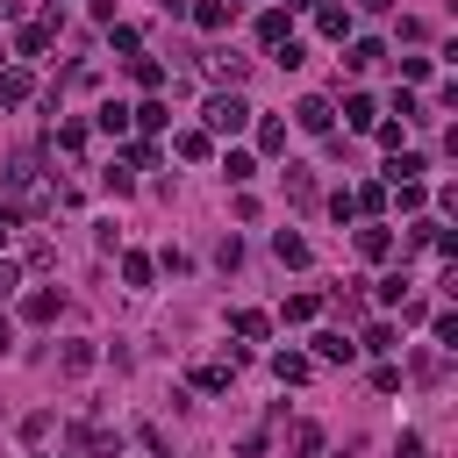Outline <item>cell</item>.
Masks as SVG:
<instances>
[{
  "mask_svg": "<svg viewBox=\"0 0 458 458\" xmlns=\"http://www.w3.org/2000/svg\"><path fill=\"white\" fill-rule=\"evenodd\" d=\"M344 122H351V129H372V122H379L372 93H351V100H344Z\"/></svg>",
  "mask_w": 458,
  "mask_h": 458,
  "instance_id": "7402d4cb",
  "label": "cell"
},
{
  "mask_svg": "<svg viewBox=\"0 0 458 458\" xmlns=\"http://www.w3.org/2000/svg\"><path fill=\"white\" fill-rule=\"evenodd\" d=\"M29 100H36L29 64H0V107H29Z\"/></svg>",
  "mask_w": 458,
  "mask_h": 458,
  "instance_id": "277c9868",
  "label": "cell"
},
{
  "mask_svg": "<svg viewBox=\"0 0 458 458\" xmlns=\"http://www.w3.org/2000/svg\"><path fill=\"white\" fill-rule=\"evenodd\" d=\"M286 200H293V208H315V172L286 165Z\"/></svg>",
  "mask_w": 458,
  "mask_h": 458,
  "instance_id": "ffe728a7",
  "label": "cell"
},
{
  "mask_svg": "<svg viewBox=\"0 0 458 458\" xmlns=\"http://www.w3.org/2000/svg\"><path fill=\"white\" fill-rule=\"evenodd\" d=\"M93 122H100V129H107V136H129V107H122V100H107V107H100V114H93Z\"/></svg>",
  "mask_w": 458,
  "mask_h": 458,
  "instance_id": "4dcf8cb0",
  "label": "cell"
},
{
  "mask_svg": "<svg viewBox=\"0 0 458 458\" xmlns=\"http://www.w3.org/2000/svg\"><path fill=\"white\" fill-rule=\"evenodd\" d=\"M358 351H394V322H372V329H365V344H358Z\"/></svg>",
  "mask_w": 458,
  "mask_h": 458,
  "instance_id": "f35d334b",
  "label": "cell"
},
{
  "mask_svg": "<svg viewBox=\"0 0 458 458\" xmlns=\"http://www.w3.org/2000/svg\"><path fill=\"white\" fill-rule=\"evenodd\" d=\"M229 14H236L229 0H193V21H200L208 36H215V29H229Z\"/></svg>",
  "mask_w": 458,
  "mask_h": 458,
  "instance_id": "44dd1931",
  "label": "cell"
},
{
  "mask_svg": "<svg viewBox=\"0 0 458 458\" xmlns=\"http://www.w3.org/2000/svg\"><path fill=\"white\" fill-rule=\"evenodd\" d=\"M272 258H279V265H308L315 250H308V236H293V229H279V236H272Z\"/></svg>",
  "mask_w": 458,
  "mask_h": 458,
  "instance_id": "2e32d148",
  "label": "cell"
},
{
  "mask_svg": "<svg viewBox=\"0 0 458 458\" xmlns=\"http://www.w3.org/2000/svg\"><path fill=\"white\" fill-rule=\"evenodd\" d=\"M122 165H129V172H157V143H129Z\"/></svg>",
  "mask_w": 458,
  "mask_h": 458,
  "instance_id": "8d00e7d4",
  "label": "cell"
},
{
  "mask_svg": "<svg viewBox=\"0 0 458 458\" xmlns=\"http://www.w3.org/2000/svg\"><path fill=\"white\" fill-rule=\"evenodd\" d=\"M200 72H208V86H215V93H236V86H243V72H250V57H236V50H208V57H200Z\"/></svg>",
  "mask_w": 458,
  "mask_h": 458,
  "instance_id": "7a4b0ae2",
  "label": "cell"
},
{
  "mask_svg": "<svg viewBox=\"0 0 458 458\" xmlns=\"http://www.w3.org/2000/svg\"><path fill=\"white\" fill-rule=\"evenodd\" d=\"M236 458H265V444H258V437H250V444H236Z\"/></svg>",
  "mask_w": 458,
  "mask_h": 458,
  "instance_id": "f6af8a7d",
  "label": "cell"
},
{
  "mask_svg": "<svg viewBox=\"0 0 458 458\" xmlns=\"http://www.w3.org/2000/svg\"><path fill=\"white\" fill-rule=\"evenodd\" d=\"M272 372H279V386H301V379L315 372V358H301V351H279V358H272Z\"/></svg>",
  "mask_w": 458,
  "mask_h": 458,
  "instance_id": "ac0fdd59",
  "label": "cell"
},
{
  "mask_svg": "<svg viewBox=\"0 0 458 458\" xmlns=\"http://www.w3.org/2000/svg\"><path fill=\"white\" fill-rule=\"evenodd\" d=\"M129 129H143V136H157V129H172V107H165V100L150 93L143 107H129Z\"/></svg>",
  "mask_w": 458,
  "mask_h": 458,
  "instance_id": "ba28073f",
  "label": "cell"
},
{
  "mask_svg": "<svg viewBox=\"0 0 458 458\" xmlns=\"http://www.w3.org/2000/svg\"><path fill=\"white\" fill-rule=\"evenodd\" d=\"M50 36H57V7H50L43 21H21V36H14V50H21V57H36V50H50Z\"/></svg>",
  "mask_w": 458,
  "mask_h": 458,
  "instance_id": "8992f818",
  "label": "cell"
},
{
  "mask_svg": "<svg viewBox=\"0 0 458 458\" xmlns=\"http://www.w3.org/2000/svg\"><path fill=\"white\" fill-rule=\"evenodd\" d=\"M258 43H265V50H279V43H293V29H286V7H272V14H258Z\"/></svg>",
  "mask_w": 458,
  "mask_h": 458,
  "instance_id": "5bb4252c",
  "label": "cell"
},
{
  "mask_svg": "<svg viewBox=\"0 0 458 458\" xmlns=\"http://www.w3.org/2000/svg\"><path fill=\"white\" fill-rule=\"evenodd\" d=\"M14 229H21V215H14V208H0V243H7Z\"/></svg>",
  "mask_w": 458,
  "mask_h": 458,
  "instance_id": "7bdbcfd3",
  "label": "cell"
},
{
  "mask_svg": "<svg viewBox=\"0 0 458 458\" xmlns=\"http://www.w3.org/2000/svg\"><path fill=\"white\" fill-rule=\"evenodd\" d=\"M14 286H21V265H14V258H0V293H14Z\"/></svg>",
  "mask_w": 458,
  "mask_h": 458,
  "instance_id": "b9f144b4",
  "label": "cell"
},
{
  "mask_svg": "<svg viewBox=\"0 0 458 458\" xmlns=\"http://www.w3.org/2000/svg\"><path fill=\"white\" fill-rule=\"evenodd\" d=\"M229 372H236V365H193V386H200V394H229Z\"/></svg>",
  "mask_w": 458,
  "mask_h": 458,
  "instance_id": "d4e9b609",
  "label": "cell"
},
{
  "mask_svg": "<svg viewBox=\"0 0 458 458\" xmlns=\"http://www.w3.org/2000/svg\"><path fill=\"white\" fill-rule=\"evenodd\" d=\"M114 451H122V437H114V429H100V422L72 429V458H114Z\"/></svg>",
  "mask_w": 458,
  "mask_h": 458,
  "instance_id": "3957f363",
  "label": "cell"
},
{
  "mask_svg": "<svg viewBox=\"0 0 458 458\" xmlns=\"http://www.w3.org/2000/svg\"><path fill=\"white\" fill-rule=\"evenodd\" d=\"M229 329H236L243 344H265V336H272V315H265V308H236V315H229Z\"/></svg>",
  "mask_w": 458,
  "mask_h": 458,
  "instance_id": "30bf717a",
  "label": "cell"
},
{
  "mask_svg": "<svg viewBox=\"0 0 458 458\" xmlns=\"http://www.w3.org/2000/svg\"><path fill=\"white\" fill-rule=\"evenodd\" d=\"M372 293H379V301H386V308H401V301H408V272H386V279H379V286H372Z\"/></svg>",
  "mask_w": 458,
  "mask_h": 458,
  "instance_id": "d6a6232c",
  "label": "cell"
},
{
  "mask_svg": "<svg viewBox=\"0 0 458 458\" xmlns=\"http://www.w3.org/2000/svg\"><path fill=\"white\" fill-rule=\"evenodd\" d=\"M0 64H7V50H0Z\"/></svg>",
  "mask_w": 458,
  "mask_h": 458,
  "instance_id": "c3c4849f",
  "label": "cell"
},
{
  "mask_svg": "<svg viewBox=\"0 0 458 458\" xmlns=\"http://www.w3.org/2000/svg\"><path fill=\"white\" fill-rule=\"evenodd\" d=\"M422 172H429V165H422V150H394V157H386V179H379V186H408V179H422Z\"/></svg>",
  "mask_w": 458,
  "mask_h": 458,
  "instance_id": "9c48e42d",
  "label": "cell"
},
{
  "mask_svg": "<svg viewBox=\"0 0 458 458\" xmlns=\"http://www.w3.org/2000/svg\"><path fill=\"white\" fill-rule=\"evenodd\" d=\"M379 57H386V43H372V36H365V43H351V57H344V64H351V72H365V64H379Z\"/></svg>",
  "mask_w": 458,
  "mask_h": 458,
  "instance_id": "f546056e",
  "label": "cell"
},
{
  "mask_svg": "<svg viewBox=\"0 0 458 458\" xmlns=\"http://www.w3.org/2000/svg\"><path fill=\"white\" fill-rule=\"evenodd\" d=\"M172 150L200 165V157H215V136H208V129H179V136H172Z\"/></svg>",
  "mask_w": 458,
  "mask_h": 458,
  "instance_id": "9a60e30c",
  "label": "cell"
},
{
  "mask_svg": "<svg viewBox=\"0 0 458 458\" xmlns=\"http://www.w3.org/2000/svg\"><path fill=\"white\" fill-rule=\"evenodd\" d=\"M229 7H236V0H229Z\"/></svg>",
  "mask_w": 458,
  "mask_h": 458,
  "instance_id": "681fc988",
  "label": "cell"
},
{
  "mask_svg": "<svg viewBox=\"0 0 458 458\" xmlns=\"http://www.w3.org/2000/svg\"><path fill=\"white\" fill-rule=\"evenodd\" d=\"M315 29H322L329 43H344V36H351V7H329V0H315Z\"/></svg>",
  "mask_w": 458,
  "mask_h": 458,
  "instance_id": "4fadbf2b",
  "label": "cell"
},
{
  "mask_svg": "<svg viewBox=\"0 0 458 458\" xmlns=\"http://www.w3.org/2000/svg\"><path fill=\"white\" fill-rule=\"evenodd\" d=\"M394 458H429V444H422L415 429H401V437H394Z\"/></svg>",
  "mask_w": 458,
  "mask_h": 458,
  "instance_id": "ab89813d",
  "label": "cell"
},
{
  "mask_svg": "<svg viewBox=\"0 0 458 458\" xmlns=\"http://www.w3.org/2000/svg\"><path fill=\"white\" fill-rule=\"evenodd\" d=\"M50 7H57V0H50Z\"/></svg>",
  "mask_w": 458,
  "mask_h": 458,
  "instance_id": "f907efd6",
  "label": "cell"
},
{
  "mask_svg": "<svg viewBox=\"0 0 458 458\" xmlns=\"http://www.w3.org/2000/svg\"><path fill=\"white\" fill-rule=\"evenodd\" d=\"M50 143H57L64 157H79V150H86V122H57V136H50Z\"/></svg>",
  "mask_w": 458,
  "mask_h": 458,
  "instance_id": "4316f807",
  "label": "cell"
},
{
  "mask_svg": "<svg viewBox=\"0 0 458 458\" xmlns=\"http://www.w3.org/2000/svg\"><path fill=\"white\" fill-rule=\"evenodd\" d=\"M372 136H379L386 150H408V143H401V136H408V122H386V114H379V122H372Z\"/></svg>",
  "mask_w": 458,
  "mask_h": 458,
  "instance_id": "d590c367",
  "label": "cell"
},
{
  "mask_svg": "<svg viewBox=\"0 0 458 458\" xmlns=\"http://www.w3.org/2000/svg\"><path fill=\"white\" fill-rule=\"evenodd\" d=\"M93 358H100V351L79 336V344H64V351H57V372H64V379H86V372H93Z\"/></svg>",
  "mask_w": 458,
  "mask_h": 458,
  "instance_id": "7c38bea8",
  "label": "cell"
},
{
  "mask_svg": "<svg viewBox=\"0 0 458 458\" xmlns=\"http://www.w3.org/2000/svg\"><path fill=\"white\" fill-rule=\"evenodd\" d=\"M286 14H315V0H286Z\"/></svg>",
  "mask_w": 458,
  "mask_h": 458,
  "instance_id": "7dc6e473",
  "label": "cell"
},
{
  "mask_svg": "<svg viewBox=\"0 0 458 458\" xmlns=\"http://www.w3.org/2000/svg\"><path fill=\"white\" fill-rule=\"evenodd\" d=\"M293 122H301V129H308V136H329V129H336V107H329V100H322V93H308V100H301V107H293Z\"/></svg>",
  "mask_w": 458,
  "mask_h": 458,
  "instance_id": "5b68a950",
  "label": "cell"
},
{
  "mask_svg": "<svg viewBox=\"0 0 458 458\" xmlns=\"http://www.w3.org/2000/svg\"><path fill=\"white\" fill-rule=\"evenodd\" d=\"M215 265H222V272H236V265H243V243H236V236H222V250H215Z\"/></svg>",
  "mask_w": 458,
  "mask_h": 458,
  "instance_id": "60d3db41",
  "label": "cell"
},
{
  "mask_svg": "<svg viewBox=\"0 0 458 458\" xmlns=\"http://www.w3.org/2000/svg\"><path fill=\"white\" fill-rule=\"evenodd\" d=\"M222 172H229V186H243L258 165H250V150H222Z\"/></svg>",
  "mask_w": 458,
  "mask_h": 458,
  "instance_id": "1f68e13d",
  "label": "cell"
},
{
  "mask_svg": "<svg viewBox=\"0 0 458 458\" xmlns=\"http://www.w3.org/2000/svg\"><path fill=\"white\" fill-rule=\"evenodd\" d=\"M429 329H437V344H444V351H458V315H451V308H437V322H429Z\"/></svg>",
  "mask_w": 458,
  "mask_h": 458,
  "instance_id": "74e56055",
  "label": "cell"
},
{
  "mask_svg": "<svg viewBox=\"0 0 458 458\" xmlns=\"http://www.w3.org/2000/svg\"><path fill=\"white\" fill-rule=\"evenodd\" d=\"M129 72H136V86H143V93H157V86H165V64H157V57H129Z\"/></svg>",
  "mask_w": 458,
  "mask_h": 458,
  "instance_id": "484cf974",
  "label": "cell"
},
{
  "mask_svg": "<svg viewBox=\"0 0 458 458\" xmlns=\"http://www.w3.org/2000/svg\"><path fill=\"white\" fill-rule=\"evenodd\" d=\"M107 29H114V50H129V57L143 50V29H136V21H107Z\"/></svg>",
  "mask_w": 458,
  "mask_h": 458,
  "instance_id": "e575fe53",
  "label": "cell"
},
{
  "mask_svg": "<svg viewBox=\"0 0 458 458\" xmlns=\"http://www.w3.org/2000/svg\"><path fill=\"white\" fill-rule=\"evenodd\" d=\"M351 7H358V14H379V7H386V0H351Z\"/></svg>",
  "mask_w": 458,
  "mask_h": 458,
  "instance_id": "bcb514c9",
  "label": "cell"
},
{
  "mask_svg": "<svg viewBox=\"0 0 458 458\" xmlns=\"http://www.w3.org/2000/svg\"><path fill=\"white\" fill-rule=\"evenodd\" d=\"M50 429H57V415H50V408H36V415H21V444H43Z\"/></svg>",
  "mask_w": 458,
  "mask_h": 458,
  "instance_id": "f1b7e54d",
  "label": "cell"
},
{
  "mask_svg": "<svg viewBox=\"0 0 458 458\" xmlns=\"http://www.w3.org/2000/svg\"><path fill=\"white\" fill-rule=\"evenodd\" d=\"M250 114H258V107H250L243 93H208V100H200V129H208V136H236V129H250Z\"/></svg>",
  "mask_w": 458,
  "mask_h": 458,
  "instance_id": "6da1fadb",
  "label": "cell"
},
{
  "mask_svg": "<svg viewBox=\"0 0 458 458\" xmlns=\"http://www.w3.org/2000/svg\"><path fill=\"white\" fill-rule=\"evenodd\" d=\"M379 208H386V186H379V179L351 193V215H372V222H379Z\"/></svg>",
  "mask_w": 458,
  "mask_h": 458,
  "instance_id": "603a6c76",
  "label": "cell"
},
{
  "mask_svg": "<svg viewBox=\"0 0 458 458\" xmlns=\"http://www.w3.org/2000/svg\"><path fill=\"white\" fill-rule=\"evenodd\" d=\"M122 279H129V286L143 293V286L157 279V258H143V250H122Z\"/></svg>",
  "mask_w": 458,
  "mask_h": 458,
  "instance_id": "e0dca14e",
  "label": "cell"
},
{
  "mask_svg": "<svg viewBox=\"0 0 458 458\" xmlns=\"http://www.w3.org/2000/svg\"><path fill=\"white\" fill-rule=\"evenodd\" d=\"M258 150H265V157L286 150V122H279V114H258Z\"/></svg>",
  "mask_w": 458,
  "mask_h": 458,
  "instance_id": "d6986e66",
  "label": "cell"
},
{
  "mask_svg": "<svg viewBox=\"0 0 458 458\" xmlns=\"http://www.w3.org/2000/svg\"><path fill=\"white\" fill-rule=\"evenodd\" d=\"M7 351H14V322L0 315V358H7Z\"/></svg>",
  "mask_w": 458,
  "mask_h": 458,
  "instance_id": "ee69618b",
  "label": "cell"
},
{
  "mask_svg": "<svg viewBox=\"0 0 458 458\" xmlns=\"http://www.w3.org/2000/svg\"><path fill=\"white\" fill-rule=\"evenodd\" d=\"M21 315H29V322H57V293H50V286H36V293L21 301Z\"/></svg>",
  "mask_w": 458,
  "mask_h": 458,
  "instance_id": "cb8c5ba5",
  "label": "cell"
},
{
  "mask_svg": "<svg viewBox=\"0 0 458 458\" xmlns=\"http://www.w3.org/2000/svg\"><path fill=\"white\" fill-rule=\"evenodd\" d=\"M279 315H286V322H315V315H322V301H315V293H286V308H279Z\"/></svg>",
  "mask_w": 458,
  "mask_h": 458,
  "instance_id": "83f0119b",
  "label": "cell"
},
{
  "mask_svg": "<svg viewBox=\"0 0 458 458\" xmlns=\"http://www.w3.org/2000/svg\"><path fill=\"white\" fill-rule=\"evenodd\" d=\"M315 358H322V365H351V358H358V344H351L344 329H322V336H315Z\"/></svg>",
  "mask_w": 458,
  "mask_h": 458,
  "instance_id": "8fae6325",
  "label": "cell"
},
{
  "mask_svg": "<svg viewBox=\"0 0 458 458\" xmlns=\"http://www.w3.org/2000/svg\"><path fill=\"white\" fill-rule=\"evenodd\" d=\"M293 451L315 458V451H322V422H293Z\"/></svg>",
  "mask_w": 458,
  "mask_h": 458,
  "instance_id": "836d02e7",
  "label": "cell"
},
{
  "mask_svg": "<svg viewBox=\"0 0 458 458\" xmlns=\"http://www.w3.org/2000/svg\"><path fill=\"white\" fill-rule=\"evenodd\" d=\"M358 258L386 265V258H394V229H386V222H365V229H358Z\"/></svg>",
  "mask_w": 458,
  "mask_h": 458,
  "instance_id": "52a82bcc",
  "label": "cell"
}]
</instances>
